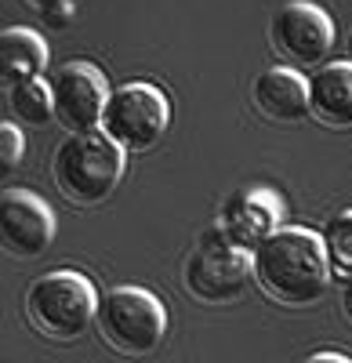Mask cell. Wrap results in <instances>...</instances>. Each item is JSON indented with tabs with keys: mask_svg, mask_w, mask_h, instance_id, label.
Here are the masks:
<instances>
[{
	"mask_svg": "<svg viewBox=\"0 0 352 363\" xmlns=\"http://www.w3.org/2000/svg\"><path fill=\"white\" fill-rule=\"evenodd\" d=\"M254 287L283 309H309L331 287L324 240L312 229L283 225L254 251Z\"/></svg>",
	"mask_w": 352,
	"mask_h": 363,
	"instance_id": "obj_1",
	"label": "cell"
},
{
	"mask_svg": "<svg viewBox=\"0 0 352 363\" xmlns=\"http://www.w3.org/2000/svg\"><path fill=\"white\" fill-rule=\"evenodd\" d=\"M95 284L76 269H51L25 287L22 313L25 323L47 342H76L87 335L98 313Z\"/></svg>",
	"mask_w": 352,
	"mask_h": 363,
	"instance_id": "obj_2",
	"label": "cell"
},
{
	"mask_svg": "<svg viewBox=\"0 0 352 363\" xmlns=\"http://www.w3.org/2000/svg\"><path fill=\"white\" fill-rule=\"evenodd\" d=\"M127 153L113 145L102 131L87 135H66V142L55 149L51 178L55 189L73 207H98L106 203L124 178Z\"/></svg>",
	"mask_w": 352,
	"mask_h": 363,
	"instance_id": "obj_3",
	"label": "cell"
},
{
	"mask_svg": "<svg viewBox=\"0 0 352 363\" xmlns=\"http://www.w3.org/2000/svg\"><path fill=\"white\" fill-rule=\"evenodd\" d=\"M95 330L116 356L145 359L167 338V309L145 287H113L98 298Z\"/></svg>",
	"mask_w": 352,
	"mask_h": 363,
	"instance_id": "obj_4",
	"label": "cell"
},
{
	"mask_svg": "<svg viewBox=\"0 0 352 363\" xmlns=\"http://www.w3.org/2000/svg\"><path fill=\"white\" fill-rule=\"evenodd\" d=\"M254 284V255L240 251L237 244L211 225L186 255L182 287L200 306H229Z\"/></svg>",
	"mask_w": 352,
	"mask_h": 363,
	"instance_id": "obj_5",
	"label": "cell"
},
{
	"mask_svg": "<svg viewBox=\"0 0 352 363\" xmlns=\"http://www.w3.org/2000/svg\"><path fill=\"white\" fill-rule=\"evenodd\" d=\"M98 131L124 153H149L171 131V102L157 84L131 80L109 91Z\"/></svg>",
	"mask_w": 352,
	"mask_h": 363,
	"instance_id": "obj_6",
	"label": "cell"
},
{
	"mask_svg": "<svg viewBox=\"0 0 352 363\" xmlns=\"http://www.w3.org/2000/svg\"><path fill=\"white\" fill-rule=\"evenodd\" d=\"M334 44V22L324 8L309 0H290L269 18V51L280 58V66L312 69L327 58Z\"/></svg>",
	"mask_w": 352,
	"mask_h": 363,
	"instance_id": "obj_7",
	"label": "cell"
},
{
	"mask_svg": "<svg viewBox=\"0 0 352 363\" xmlns=\"http://www.w3.org/2000/svg\"><path fill=\"white\" fill-rule=\"evenodd\" d=\"M109 102V80L95 62H66L51 77L55 124L69 135L98 131Z\"/></svg>",
	"mask_w": 352,
	"mask_h": 363,
	"instance_id": "obj_8",
	"label": "cell"
},
{
	"mask_svg": "<svg viewBox=\"0 0 352 363\" xmlns=\"http://www.w3.org/2000/svg\"><path fill=\"white\" fill-rule=\"evenodd\" d=\"M283 196L269 186H244L237 193H229L222 211H218V222L215 229L229 240V244H237L240 251H258L273 233L283 229Z\"/></svg>",
	"mask_w": 352,
	"mask_h": 363,
	"instance_id": "obj_9",
	"label": "cell"
},
{
	"mask_svg": "<svg viewBox=\"0 0 352 363\" xmlns=\"http://www.w3.org/2000/svg\"><path fill=\"white\" fill-rule=\"evenodd\" d=\"M51 244H55L51 207L25 189L0 193V251L15 262H33Z\"/></svg>",
	"mask_w": 352,
	"mask_h": 363,
	"instance_id": "obj_10",
	"label": "cell"
},
{
	"mask_svg": "<svg viewBox=\"0 0 352 363\" xmlns=\"http://www.w3.org/2000/svg\"><path fill=\"white\" fill-rule=\"evenodd\" d=\"M251 102L254 113L266 116L269 124H298L309 116V77L290 66H273L254 77Z\"/></svg>",
	"mask_w": 352,
	"mask_h": 363,
	"instance_id": "obj_11",
	"label": "cell"
},
{
	"mask_svg": "<svg viewBox=\"0 0 352 363\" xmlns=\"http://www.w3.org/2000/svg\"><path fill=\"white\" fill-rule=\"evenodd\" d=\"M309 116L327 131H352V62H327L309 73Z\"/></svg>",
	"mask_w": 352,
	"mask_h": 363,
	"instance_id": "obj_12",
	"label": "cell"
},
{
	"mask_svg": "<svg viewBox=\"0 0 352 363\" xmlns=\"http://www.w3.org/2000/svg\"><path fill=\"white\" fill-rule=\"evenodd\" d=\"M47 69V44L37 29L11 26L0 29V91H15L29 80H40Z\"/></svg>",
	"mask_w": 352,
	"mask_h": 363,
	"instance_id": "obj_13",
	"label": "cell"
},
{
	"mask_svg": "<svg viewBox=\"0 0 352 363\" xmlns=\"http://www.w3.org/2000/svg\"><path fill=\"white\" fill-rule=\"evenodd\" d=\"M319 240H324V255H327L331 280L352 284V207L348 211H338V215L324 225Z\"/></svg>",
	"mask_w": 352,
	"mask_h": 363,
	"instance_id": "obj_14",
	"label": "cell"
},
{
	"mask_svg": "<svg viewBox=\"0 0 352 363\" xmlns=\"http://www.w3.org/2000/svg\"><path fill=\"white\" fill-rule=\"evenodd\" d=\"M8 109L15 116L18 128H44L55 120V106H51V84L44 80H29L15 91H8Z\"/></svg>",
	"mask_w": 352,
	"mask_h": 363,
	"instance_id": "obj_15",
	"label": "cell"
},
{
	"mask_svg": "<svg viewBox=\"0 0 352 363\" xmlns=\"http://www.w3.org/2000/svg\"><path fill=\"white\" fill-rule=\"evenodd\" d=\"M25 157V135L18 124H8V120H0V186L18 171Z\"/></svg>",
	"mask_w": 352,
	"mask_h": 363,
	"instance_id": "obj_16",
	"label": "cell"
},
{
	"mask_svg": "<svg viewBox=\"0 0 352 363\" xmlns=\"http://www.w3.org/2000/svg\"><path fill=\"white\" fill-rule=\"evenodd\" d=\"M25 4H33L40 11V18L47 26H69L73 22V11H76V0H25Z\"/></svg>",
	"mask_w": 352,
	"mask_h": 363,
	"instance_id": "obj_17",
	"label": "cell"
},
{
	"mask_svg": "<svg viewBox=\"0 0 352 363\" xmlns=\"http://www.w3.org/2000/svg\"><path fill=\"white\" fill-rule=\"evenodd\" d=\"M298 363H352V359L341 356V352H312V356H305V359H298Z\"/></svg>",
	"mask_w": 352,
	"mask_h": 363,
	"instance_id": "obj_18",
	"label": "cell"
},
{
	"mask_svg": "<svg viewBox=\"0 0 352 363\" xmlns=\"http://www.w3.org/2000/svg\"><path fill=\"white\" fill-rule=\"evenodd\" d=\"M341 313L352 323V284H345V291H341Z\"/></svg>",
	"mask_w": 352,
	"mask_h": 363,
	"instance_id": "obj_19",
	"label": "cell"
},
{
	"mask_svg": "<svg viewBox=\"0 0 352 363\" xmlns=\"http://www.w3.org/2000/svg\"><path fill=\"white\" fill-rule=\"evenodd\" d=\"M348 62H352V29H348Z\"/></svg>",
	"mask_w": 352,
	"mask_h": 363,
	"instance_id": "obj_20",
	"label": "cell"
}]
</instances>
